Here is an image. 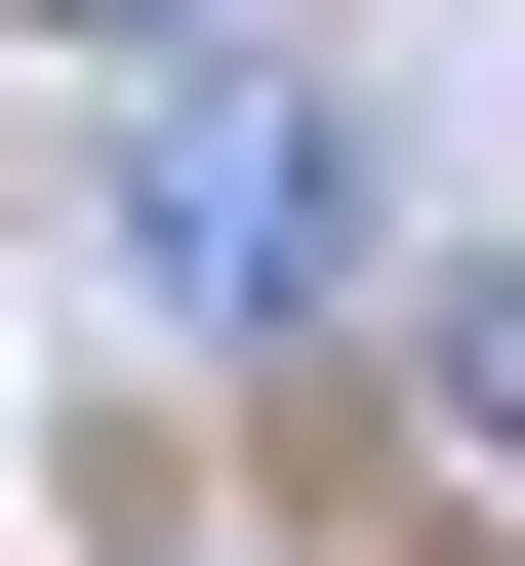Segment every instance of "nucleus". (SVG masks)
Masks as SVG:
<instances>
[{
    "instance_id": "obj_2",
    "label": "nucleus",
    "mask_w": 525,
    "mask_h": 566,
    "mask_svg": "<svg viewBox=\"0 0 525 566\" xmlns=\"http://www.w3.org/2000/svg\"><path fill=\"white\" fill-rule=\"evenodd\" d=\"M82 41H202V0H82Z\"/></svg>"
},
{
    "instance_id": "obj_1",
    "label": "nucleus",
    "mask_w": 525,
    "mask_h": 566,
    "mask_svg": "<svg viewBox=\"0 0 525 566\" xmlns=\"http://www.w3.org/2000/svg\"><path fill=\"white\" fill-rule=\"evenodd\" d=\"M324 243H364L324 82H162L122 122V283H162V324H324Z\"/></svg>"
}]
</instances>
